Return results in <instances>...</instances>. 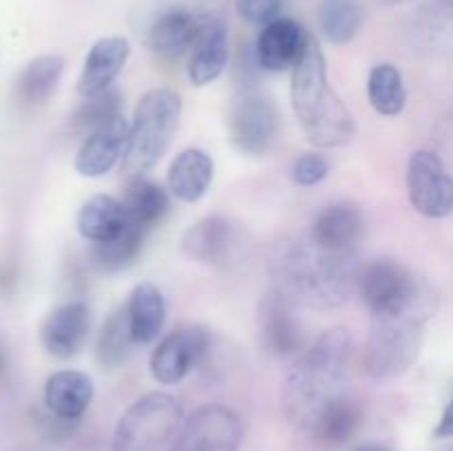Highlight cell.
<instances>
[{
  "label": "cell",
  "mask_w": 453,
  "mask_h": 451,
  "mask_svg": "<svg viewBox=\"0 0 453 451\" xmlns=\"http://www.w3.org/2000/svg\"><path fill=\"white\" fill-rule=\"evenodd\" d=\"M283 0H237V13L246 22L265 27L281 18Z\"/></svg>",
  "instance_id": "cell-35"
},
{
  "label": "cell",
  "mask_w": 453,
  "mask_h": 451,
  "mask_svg": "<svg viewBox=\"0 0 453 451\" xmlns=\"http://www.w3.org/2000/svg\"><path fill=\"white\" fill-rule=\"evenodd\" d=\"M361 424V407L348 396H341L334 405L327 407L326 414L314 427V436L330 445H343L357 433Z\"/></svg>",
  "instance_id": "cell-33"
},
{
  "label": "cell",
  "mask_w": 453,
  "mask_h": 451,
  "mask_svg": "<svg viewBox=\"0 0 453 451\" xmlns=\"http://www.w3.org/2000/svg\"><path fill=\"white\" fill-rule=\"evenodd\" d=\"M330 175V162L319 153H303L292 162V181L299 186H317Z\"/></svg>",
  "instance_id": "cell-34"
},
{
  "label": "cell",
  "mask_w": 453,
  "mask_h": 451,
  "mask_svg": "<svg viewBox=\"0 0 453 451\" xmlns=\"http://www.w3.org/2000/svg\"><path fill=\"white\" fill-rule=\"evenodd\" d=\"M363 27V7L358 0H321L319 29L332 44H348Z\"/></svg>",
  "instance_id": "cell-30"
},
{
  "label": "cell",
  "mask_w": 453,
  "mask_h": 451,
  "mask_svg": "<svg viewBox=\"0 0 453 451\" xmlns=\"http://www.w3.org/2000/svg\"><path fill=\"white\" fill-rule=\"evenodd\" d=\"M181 115V97L173 88H150L137 102L122 168L128 177H142L166 155Z\"/></svg>",
  "instance_id": "cell-5"
},
{
  "label": "cell",
  "mask_w": 453,
  "mask_h": 451,
  "mask_svg": "<svg viewBox=\"0 0 453 451\" xmlns=\"http://www.w3.org/2000/svg\"><path fill=\"white\" fill-rule=\"evenodd\" d=\"M243 420L237 409L221 402L197 407L184 420L173 451H239Z\"/></svg>",
  "instance_id": "cell-8"
},
{
  "label": "cell",
  "mask_w": 453,
  "mask_h": 451,
  "mask_svg": "<svg viewBox=\"0 0 453 451\" xmlns=\"http://www.w3.org/2000/svg\"><path fill=\"white\" fill-rule=\"evenodd\" d=\"M128 131H131V124L119 115L113 122L104 124L96 133L87 135V140L75 153V171L91 180L106 175L127 150Z\"/></svg>",
  "instance_id": "cell-19"
},
{
  "label": "cell",
  "mask_w": 453,
  "mask_h": 451,
  "mask_svg": "<svg viewBox=\"0 0 453 451\" xmlns=\"http://www.w3.org/2000/svg\"><path fill=\"white\" fill-rule=\"evenodd\" d=\"M352 356V336L345 327L323 332L301 352L283 387V411L299 432H314L327 407L345 396V378Z\"/></svg>",
  "instance_id": "cell-1"
},
{
  "label": "cell",
  "mask_w": 453,
  "mask_h": 451,
  "mask_svg": "<svg viewBox=\"0 0 453 451\" xmlns=\"http://www.w3.org/2000/svg\"><path fill=\"white\" fill-rule=\"evenodd\" d=\"M184 424L180 398L149 392L137 398L115 424L113 451H173Z\"/></svg>",
  "instance_id": "cell-6"
},
{
  "label": "cell",
  "mask_w": 453,
  "mask_h": 451,
  "mask_svg": "<svg viewBox=\"0 0 453 451\" xmlns=\"http://www.w3.org/2000/svg\"><path fill=\"white\" fill-rule=\"evenodd\" d=\"M388 3H401V0H388Z\"/></svg>",
  "instance_id": "cell-39"
},
{
  "label": "cell",
  "mask_w": 453,
  "mask_h": 451,
  "mask_svg": "<svg viewBox=\"0 0 453 451\" xmlns=\"http://www.w3.org/2000/svg\"><path fill=\"white\" fill-rule=\"evenodd\" d=\"M237 246L234 226L226 217H206L190 226L181 237V250L199 264H228Z\"/></svg>",
  "instance_id": "cell-21"
},
{
  "label": "cell",
  "mask_w": 453,
  "mask_h": 451,
  "mask_svg": "<svg viewBox=\"0 0 453 451\" xmlns=\"http://www.w3.org/2000/svg\"><path fill=\"white\" fill-rule=\"evenodd\" d=\"M212 349V334L203 325H184L164 336L150 354V374L157 383L184 380Z\"/></svg>",
  "instance_id": "cell-11"
},
{
  "label": "cell",
  "mask_w": 453,
  "mask_h": 451,
  "mask_svg": "<svg viewBox=\"0 0 453 451\" xmlns=\"http://www.w3.org/2000/svg\"><path fill=\"white\" fill-rule=\"evenodd\" d=\"M290 100L295 118L310 144L319 149L348 146L357 135V122L327 80V62L310 34L299 62L292 66Z\"/></svg>",
  "instance_id": "cell-3"
},
{
  "label": "cell",
  "mask_w": 453,
  "mask_h": 451,
  "mask_svg": "<svg viewBox=\"0 0 453 451\" xmlns=\"http://www.w3.org/2000/svg\"><path fill=\"white\" fill-rule=\"evenodd\" d=\"M215 177V162L202 149H186L168 168V190L180 202L195 203L208 193Z\"/></svg>",
  "instance_id": "cell-23"
},
{
  "label": "cell",
  "mask_w": 453,
  "mask_h": 451,
  "mask_svg": "<svg viewBox=\"0 0 453 451\" xmlns=\"http://www.w3.org/2000/svg\"><path fill=\"white\" fill-rule=\"evenodd\" d=\"M257 327L265 352L286 358L303 352V325L295 314V303L273 290L259 301Z\"/></svg>",
  "instance_id": "cell-13"
},
{
  "label": "cell",
  "mask_w": 453,
  "mask_h": 451,
  "mask_svg": "<svg viewBox=\"0 0 453 451\" xmlns=\"http://www.w3.org/2000/svg\"><path fill=\"white\" fill-rule=\"evenodd\" d=\"M144 230L137 226L128 224V228L122 234L104 243H93L91 259L100 272H122L128 265L135 264L140 256L142 246H144Z\"/></svg>",
  "instance_id": "cell-31"
},
{
  "label": "cell",
  "mask_w": 453,
  "mask_h": 451,
  "mask_svg": "<svg viewBox=\"0 0 453 451\" xmlns=\"http://www.w3.org/2000/svg\"><path fill=\"white\" fill-rule=\"evenodd\" d=\"M93 394L96 387L91 376L78 370H62L47 378L42 401L53 418L60 423H75L91 407Z\"/></svg>",
  "instance_id": "cell-20"
},
{
  "label": "cell",
  "mask_w": 453,
  "mask_h": 451,
  "mask_svg": "<svg viewBox=\"0 0 453 451\" xmlns=\"http://www.w3.org/2000/svg\"><path fill=\"white\" fill-rule=\"evenodd\" d=\"M131 56V44L122 35H104L88 49L82 73L78 78V93L82 97L97 96L113 87Z\"/></svg>",
  "instance_id": "cell-18"
},
{
  "label": "cell",
  "mask_w": 453,
  "mask_h": 451,
  "mask_svg": "<svg viewBox=\"0 0 453 451\" xmlns=\"http://www.w3.org/2000/svg\"><path fill=\"white\" fill-rule=\"evenodd\" d=\"M127 208L111 195H96L80 206L75 226L80 237L91 243H104L128 228Z\"/></svg>",
  "instance_id": "cell-24"
},
{
  "label": "cell",
  "mask_w": 453,
  "mask_h": 451,
  "mask_svg": "<svg viewBox=\"0 0 453 451\" xmlns=\"http://www.w3.org/2000/svg\"><path fill=\"white\" fill-rule=\"evenodd\" d=\"M363 233H365V221L354 203H332L314 217L308 239L323 250L358 255Z\"/></svg>",
  "instance_id": "cell-15"
},
{
  "label": "cell",
  "mask_w": 453,
  "mask_h": 451,
  "mask_svg": "<svg viewBox=\"0 0 453 451\" xmlns=\"http://www.w3.org/2000/svg\"><path fill=\"white\" fill-rule=\"evenodd\" d=\"M228 27L224 18L212 16L203 27L188 57V80L195 87H206L224 73L228 65Z\"/></svg>",
  "instance_id": "cell-22"
},
{
  "label": "cell",
  "mask_w": 453,
  "mask_h": 451,
  "mask_svg": "<svg viewBox=\"0 0 453 451\" xmlns=\"http://www.w3.org/2000/svg\"><path fill=\"white\" fill-rule=\"evenodd\" d=\"M407 193L416 212L429 219H445L453 212V177L441 155L418 149L407 164Z\"/></svg>",
  "instance_id": "cell-9"
},
{
  "label": "cell",
  "mask_w": 453,
  "mask_h": 451,
  "mask_svg": "<svg viewBox=\"0 0 453 451\" xmlns=\"http://www.w3.org/2000/svg\"><path fill=\"white\" fill-rule=\"evenodd\" d=\"M91 330V310L84 301H69L53 310L40 327V343L53 358H73L87 343Z\"/></svg>",
  "instance_id": "cell-14"
},
{
  "label": "cell",
  "mask_w": 453,
  "mask_h": 451,
  "mask_svg": "<svg viewBox=\"0 0 453 451\" xmlns=\"http://www.w3.org/2000/svg\"><path fill=\"white\" fill-rule=\"evenodd\" d=\"M62 71H65V60L56 53L34 57L16 78L13 96H16L18 104L25 109L42 106L58 88Z\"/></svg>",
  "instance_id": "cell-25"
},
{
  "label": "cell",
  "mask_w": 453,
  "mask_h": 451,
  "mask_svg": "<svg viewBox=\"0 0 453 451\" xmlns=\"http://www.w3.org/2000/svg\"><path fill=\"white\" fill-rule=\"evenodd\" d=\"M212 16H219L212 9H197L188 4H171L162 9L146 31V44L153 53L166 60H180L193 51L202 35L203 27Z\"/></svg>",
  "instance_id": "cell-12"
},
{
  "label": "cell",
  "mask_w": 453,
  "mask_h": 451,
  "mask_svg": "<svg viewBox=\"0 0 453 451\" xmlns=\"http://www.w3.org/2000/svg\"><path fill=\"white\" fill-rule=\"evenodd\" d=\"M407 40L420 53L451 56L453 53V0H427L411 11Z\"/></svg>",
  "instance_id": "cell-16"
},
{
  "label": "cell",
  "mask_w": 453,
  "mask_h": 451,
  "mask_svg": "<svg viewBox=\"0 0 453 451\" xmlns=\"http://www.w3.org/2000/svg\"><path fill=\"white\" fill-rule=\"evenodd\" d=\"M310 34L292 18H277L270 25L261 27L257 35L255 57L257 65L273 73L292 69L299 62Z\"/></svg>",
  "instance_id": "cell-17"
},
{
  "label": "cell",
  "mask_w": 453,
  "mask_h": 451,
  "mask_svg": "<svg viewBox=\"0 0 453 451\" xmlns=\"http://www.w3.org/2000/svg\"><path fill=\"white\" fill-rule=\"evenodd\" d=\"M127 310L133 339L137 345L153 343L162 334V327L166 323V301L157 286L144 281L133 287Z\"/></svg>",
  "instance_id": "cell-26"
},
{
  "label": "cell",
  "mask_w": 453,
  "mask_h": 451,
  "mask_svg": "<svg viewBox=\"0 0 453 451\" xmlns=\"http://www.w3.org/2000/svg\"><path fill=\"white\" fill-rule=\"evenodd\" d=\"M436 438H453V401L447 405L445 414H442L441 423H438L436 432H434Z\"/></svg>",
  "instance_id": "cell-36"
},
{
  "label": "cell",
  "mask_w": 453,
  "mask_h": 451,
  "mask_svg": "<svg viewBox=\"0 0 453 451\" xmlns=\"http://www.w3.org/2000/svg\"><path fill=\"white\" fill-rule=\"evenodd\" d=\"M119 115H122V96L111 87L97 96L84 97L82 104L71 115L69 126L78 135H91Z\"/></svg>",
  "instance_id": "cell-32"
},
{
  "label": "cell",
  "mask_w": 453,
  "mask_h": 451,
  "mask_svg": "<svg viewBox=\"0 0 453 451\" xmlns=\"http://www.w3.org/2000/svg\"><path fill=\"white\" fill-rule=\"evenodd\" d=\"M230 137L246 155H265L279 137V111L270 97L255 91L239 93L228 115Z\"/></svg>",
  "instance_id": "cell-10"
},
{
  "label": "cell",
  "mask_w": 453,
  "mask_h": 451,
  "mask_svg": "<svg viewBox=\"0 0 453 451\" xmlns=\"http://www.w3.org/2000/svg\"><path fill=\"white\" fill-rule=\"evenodd\" d=\"M133 345L135 339H133L131 332V321H128V310L118 308L115 312L109 314V318L102 325L100 334H97L96 343V356L97 363L106 370H115V367L124 365L127 358L131 356Z\"/></svg>",
  "instance_id": "cell-28"
},
{
  "label": "cell",
  "mask_w": 453,
  "mask_h": 451,
  "mask_svg": "<svg viewBox=\"0 0 453 451\" xmlns=\"http://www.w3.org/2000/svg\"><path fill=\"white\" fill-rule=\"evenodd\" d=\"M9 371V356H7V349H4V343L0 340V383L4 380Z\"/></svg>",
  "instance_id": "cell-37"
},
{
  "label": "cell",
  "mask_w": 453,
  "mask_h": 451,
  "mask_svg": "<svg viewBox=\"0 0 453 451\" xmlns=\"http://www.w3.org/2000/svg\"><path fill=\"white\" fill-rule=\"evenodd\" d=\"M367 100L372 109L385 118L403 113L407 106V91L401 71L389 62L376 65L367 78Z\"/></svg>",
  "instance_id": "cell-29"
},
{
  "label": "cell",
  "mask_w": 453,
  "mask_h": 451,
  "mask_svg": "<svg viewBox=\"0 0 453 451\" xmlns=\"http://www.w3.org/2000/svg\"><path fill=\"white\" fill-rule=\"evenodd\" d=\"M358 255H339L319 248L308 237L281 246L274 255V290L295 305L336 310L358 283Z\"/></svg>",
  "instance_id": "cell-2"
},
{
  "label": "cell",
  "mask_w": 453,
  "mask_h": 451,
  "mask_svg": "<svg viewBox=\"0 0 453 451\" xmlns=\"http://www.w3.org/2000/svg\"><path fill=\"white\" fill-rule=\"evenodd\" d=\"M122 203L127 208L128 221L144 233L162 224L164 217L171 210L166 190L155 181L144 180V177H133L127 193H124Z\"/></svg>",
  "instance_id": "cell-27"
},
{
  "label": "cell",
  "mask_w": 453,
  "mask_h": 451,
  "mask_svg": "<svg viewBox=\"0 0 453 451\" xmlns=\"http://www.w3.org/2000/svg\"><path fill=\"white\" fill-rule=\"evenodd\" d=\"M427 321L429 317L425 314L374 321L365 352L367 376L379 383H388L405 374L418 358Z\"/></svg>",
  "instance_id": "cell-7"
},
{
  "label": "cell",
  "mask_w": 453,
  "mask_h": 451,
  "mask_svg": "<svg viewBox=\"0 0 453 451\" xmlns=\"http://www.w3.org/2000/svg\"><path fill=\"white\" fill-rule=\"evenodd\" d=\"M358 292L374 321L425 314L432 318L438 296L432 287L392 259H376L358 272Z\"/></svg>",
  "instance_id": "cell-4"
},
{
  "label": "cell",
  "mask_w": 453,
  "mask_h": 451,
  "mask_svg": "<svg viewBox=\"0 0 453 451\" xmlns=\"http://www.w3.org/2000/svg\"><path fill=\"white\" fill-rule=\"evenodd\" d=\"M354 451H392L385 445H379V442H365V445H358Z\"/></svg>",
  "instance_id": "cell-38"
}]
</instances>
